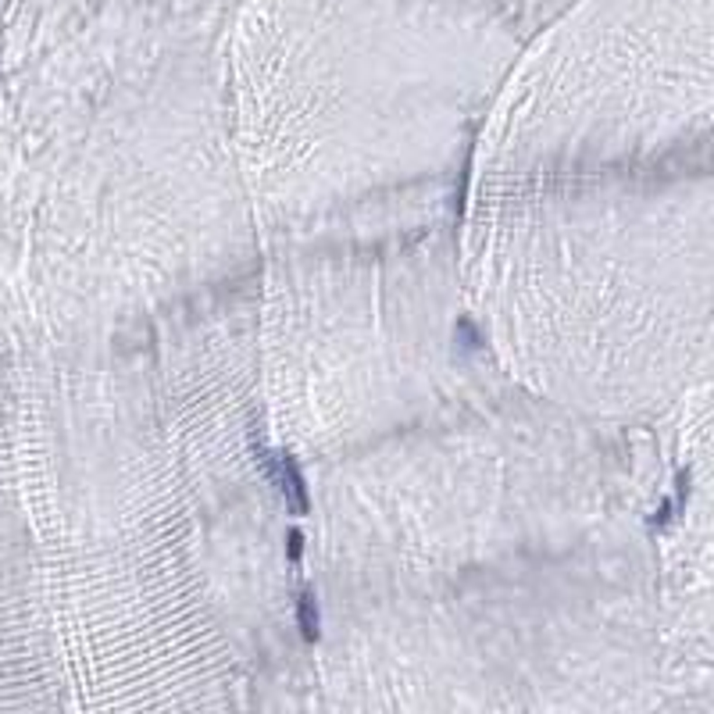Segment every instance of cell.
<instances>
[{
	"label": "cell",
	"instance_id": "3",
	"mask_svg": "<svg viewBox=\"0 0 714 714\" xmlns=\"http://www.w3.org/2000/svg\"><path fill=\"white\" fill-rule=\"evenodd\" d=\"M286 558H289L293 565L304 558V532H300V529H289V532H286Z\"/></svg>",
	"mask_w": 714,
	"mask_h": 714
},
{
	"label": "cell",
	"instance_id": "2",
	"mask_svg": "<svg viewBox=\"0 0 714 714\" xmlns=\"http://www.w3.org/2000/svg\"><path fill=\"white\" fill-rule=\"evenodd\" d=\"M296 629L304 643H318L322 636V618H318V597L311 586H304V593L296 597Z\"/></svg>",
	"mask_w": 714,
	"mask_h": 714
},
{
	"label": "cell",
	"instance_id": "1",
	"mask_svg": "<svg viewBox=\"0 0 714 714\" xmlns=\"http://www.w3.org/2000/svg\"><path fill=\"white\" fill-rule=\"evenodd\" d=\"M279 486H283L293 514H304V511L311 507L307 483H304V472H300V461H296L293 454H283V457H279Z\"/></svg>",
	"mask_w": 714,
	"mask_h": 714
},
{
	"label": "cell",
	"instance_id": "4",
	"mask_svg": "<svg viewBox=\"0 0 714 714\" xmlns=\"http://www.w3.org/2000/svg\"><path fill=\"white\" fill-rule=\"evenodd\" d=\"M672 511H675V503H672V500H664V507H661V511H657V514L650 518V525H657V529H661V525H668V518H672Z\"/></svg>",
	"mask_w": 714,
	"mask_h": 714
}]
</instances>
